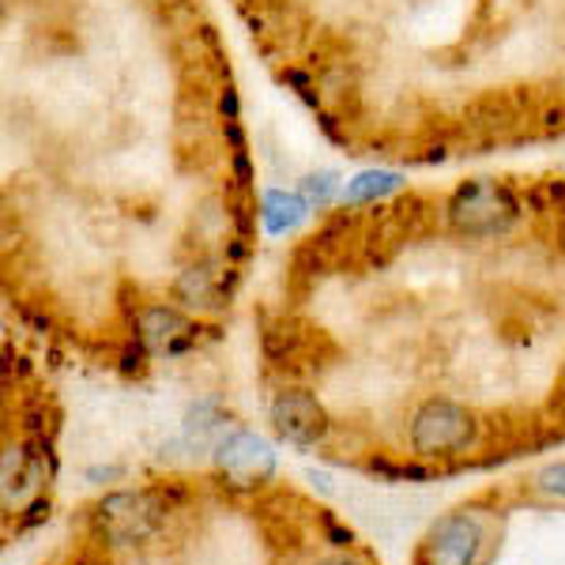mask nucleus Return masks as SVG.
I'll list each match as a JSON object with an SVG mask.
<instances>
[{
	"label": "nucleus",
	"mask_w": 565,
	"mask_h": 565,
	"mask_svg": "<svg viewBox=\"0 0 565 565\" xmlns=\"http://www.w3.org/2000/svg\"><path fill=\"white\" fill-rule=\"evenodd\" d=\"M490 554V524L476 509H457L441 516L423 546H418V565H487Z\"/></svg>",
	"instance_id": "f257e3e1"
},
{
	"label": "nucleus",
	"mask_w": 565,
	"mask_h": 565,
	"mask_svg": "<svg viewBox=\"0 0 565 565\" xmlns=\"http://www.w3.org/2000/svg\"><path fill=\"white\" fill-rule=\"evenodd\" d=\"M471 441H476V415L452 399H426L412 415V449L418 457H460Z\"/></svg>",
	"instance_id": "f03ea898"
},
{
	"label": "nucleus",
	"mask_w": 565,
	"mask_h": 565,
	"mask_svg": "<svg viewBox=\"0 0 565 565\" xmlns=\"http://www.w3.org/2000/svg\"><path fill=\"white\" fill-rule=\"evenodd\" d=\"M162 516H167V509L154 490H117L95 505V524L109 546H136L151 540Z\"/></svg>",
	"instance_id": "7ed1b4c3"
},
{
	"label": "nucleus",
	"mask_w": 565,
	"mask_h": 565,
	"mask_svg": "<svg viewBox=\"0 0 565 565\" xmlns=\"http://www.w3.org/2000/svg\"><path fill=\"white\" fill-rule=\"evenodd\" d=\"M516 215V204L498 181H468L449 200V223L468 238L501 234Z\"/></svg>",
	"instance_id": "20e7f679"
},
{
	"label": "nucleus",
	"mask_w": 565,
	"mask_h": 565,
	"mask_svg": "<svg viewBox=\"0 0 565 565\" xmlns=\"http://www.w3.org/2000/svg\"><path fill=\"white\" fill-rule=\"evenodd\" d=\"M215 463L234 490L264 487V482L276 476V452H271V445L253 430L226 434L223 441L215 445Z\"/></svg>",
	"instance_id": "39448f33"
},
{
	"label": "nucleus",
	"mask_w": 565,
	"mask_h": 565,
	"mask_svg": "<svg viewBox=\"0 0 565 565\" xmlns=\"http://www.w3.org/2000/svg\"><path fill=\"white\" fill-rule=\"evenodd\" d=\"M271 426L290 445H317L328 434V412L306 388H287L271 399Z\"/></svg>",
	"instance_id": "423d86ee"
},
{
	"label": "nucleus",
	"mask_w": 565,
	"mask_h": 565,
	"mask_svg": "<svg viewBox=\"0 0 565 565\" xmlns=\"http://www.w3.org/2000/svg\"><path fill=\"white\" fill-rule=\"evenodd\" d=\"M140 340L151 351H181L189 343V321L170 306H151L140 313Z\"/></svg>",
	"instance_id": "0eeeda50"
},
{
	"label": "nucleus",
	"mask_w": 565,
	"mask_h": 565,
	"mask_svg": "<svg viewBox=\"0 0 565 565\" xmlns=\"http://www.w3.org/2000/svg\"><path fill=\"white\" fill-rule=\"evenodd\" d=\"M306 196H295V193H279V189H271V193H264V226H268L271 234H287L295 231L298 223L306 218Z\"/></svg>",
	"instance_id": "6e6552de"
},
{
	"label": "nucleus",
	"mask_w": 565,
	"mask_h": 565,
	"mask_svg": "<svg viewBox=\"0 0 565 565\" xmlns=\"http://www.w3.org/2000/svg\"><path fill=\"white\" fill-rule=\"evenodd\" d=\"M404 185V178L396 170H366V174L351 178L348 189H343V204H373V200L396 193Z\"/></svg>",
	"instance_id": "1a4fd4ad"
},
{
	"label": "nucleus",
	"mask_w": 565,
	"mask_h": 565,
	"mask_svg": "<svg viewBox=\"0 0 565 565\" xmlns=\"http://www.w3.org/2000/svg\"><path fill=\"white\" fill-rule=\"evenodd\" d=\"M178 298L185 306H207L212 302V271L207 268H189L178 279Z\"/></svg>",
	"instance_id": "9d476101"
},
{
	"label": "nucleus",
	"mask_w": 565,
	"mask_h": 565,
	"mask_svg": "<svg viewBox=\"0 0 565 565\" xmlns=\"http://www.w3.org/2000/svg\"><path fill=\"white\" fill-rule=\"evenodd\" d=\"M302 196H306V204L324 207L328 200L335 196V174H328V170H321V174H309L302 181Z\"/></svg>",
	"instance_id": "9b49d317"
},
{
	"label": "nucleus",
	"mask_w": 565,
	"mask_h": 565,
	"mask_svg": "<svg viewBox=\"0 0 565 565\" xmlns=\"http://www.w3.org/2000/svg\"><path fill=\"white\" fill-rule=\"evenodd\" d=\"M535 490L554 501H565V460L558 463H546V468L535 476Z\"/></svg>",
	"instance_id": "f8f14e48"
},
{
	"label": "nucleus",
	"mask_w": 565,
	"mask_h": 565,
	"mask_svg": "<svg viewBox=\"0 0 565 565\" xmlns=\"http://www.w3.org/2000/svg\"><path fill=\"white\" fill-rule=\"evenodd\" d=\"M370 471H373V476L381 471V476L392 479V482H399V479H426V476H430V471L415 468V463H388V460H373Z\"/></svg>",
	"instance_id": "ddd939ff"
},
{
	"label": "nucleus",
	"mask_w": 565,
	"mask_h": 565,
	"mask_svg": "<svg viewBox=\"0 0 565 565\" xmlns=\"http://www.w3.org/2000/svg\"><path fill=\"white\" fill-rule=\"evenodd\" d=\"M42 521H50V501H45V498H39L31 509H26V516H23L20 527L26 532V527H34V524H42Z\"/></svg>",
	"instance_id": "4468645a"
},
{
	"label": "nucleus",
	"mask_w": 565,
	"mask_h": 565,
	"mask_svg": "<svg viewBox=\"0 0 565 565\" xmlns=\"http://www.w3.org/2000/svg\"><path fill=\"white\" fill-rule=\"evenodd\" d=\"M317 565H362V562H354V558H343V554H340V558H324V562H317Z\"/></svg>",
	"instance_id": "2eb2a0df"
},
{
	"label": "nucleus",
	"mask_w": 565,
	"mask_h": 565,
	"mask_svg": "<svg viewBox=\"0 0 565 565\" xmlns=\"http://www.w3.org/2000/svg\"><path fill=\"white\" fill-rule=\"evenodd\" d=\"M72 565H95V562H90V558H76V562H72Z\"/></svg>",
	"instance_id": "dca6fc26"
}]
</instances>
